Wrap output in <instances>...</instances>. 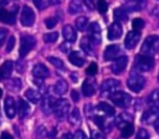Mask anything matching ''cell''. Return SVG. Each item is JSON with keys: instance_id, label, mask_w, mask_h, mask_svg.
I'll list each match as a JSON object with an SVG mask.
<instances>
[{"instance_id": "33", "label": "cell", "mask_w": 159, "mask_h": 139, "mask_svg": "<svg viewBox=\"0 0 159 139\" xmlns=\"http://www.w3.org/2000/svg\"><path fill=\"white\" fill-rule=\"evenodd\" d=\"M87 26H88V20H87L86 16H80V17L76 20V27H77V30L84 31V30L87 29Z\"/></svg>"}, {"instance_id": "3", "label": "cell", "mask_w": 159, "mask_h": 139, "mask_svg": "<svg viewBox=\"0 0 159 139\" xmlns=\"http://www.w3.org/2000/svg\"><path fill=\"white\" fill-rule=\"evenodd\" d=\"M144 84H145L144 77L140 76L139 73H135V72H133V73L129 76L128 81H127V86H128L129 89H132L133 92H140V91L143 89Z\"/></svg>"}, {"instance_id": "57", "label": "cell", "mask_w": 159, "mask_h": 139, "mask_svg": "<svg viewBox=\"0 0 159 139\" xmlns=\"http://www.w3.org/2000/svg\"><path fill=\"white\" fill-rule=\"evenodd\" d=\"M1 94H2V91H1V88H0V97H1Z\"/></svg>"}, {"instance_id": "5", "label": "cell", "mask_w": 159, "mask_h": 139, "mask_svg": "<svg viewBox=\"0 0 159 139\" xmlns=\"http://www.w3.org/2000/svg\"><path fill=\"white\" fill-rule=\"evenodd\" d=\"M36 41L32 36L30 35H25L21 37V41H20V50H19V53H20V57H25L35 46Z\"/></svg>"}, {"instance_id": "16", "label": "cell", "mask_w": 159, "mask_h": 139, "mask_svg": "<svg viewBox=\"0 0 159 139\" xmlns=\"http://www.w3.org/2000/svg\"><path fill=\"white\" fill-rule=\"evenodd\" d=\"M4 108H5V113L9 118H14L15 113H16V104L12 97H6L5 98V103H4Z\"/></svg>"}, {"instance_id": "34", "label": "cell", "mask_w": 159, "mask_h": 139, "mask_svg": "<svg viewBox=\"0 0 159 139\" xmlns=\"http://www.w3.org/2000/svg\"><path fill=\"white\" fill-rule=\"evenodd\" d=\"M92 42L87 38V37H83L82 40H81V42H80V46H81V48L86 52V53H92V45H91Z\"/></svg>"}, {"instance_id": "29", "label": "cell", "mask_w": 159, "mask_h": 139, "mask_svg": "<svg viewBox=\"0 0 159 139\" xmlns=\"http://www.w3.org/2000/svg\"><path fill=\"white\" fill-rule=\"evenodd\" d=\"M80 11H82V4L80 0H72L68 4V12L70 14H78Z\"/></svg>"}, {"instance_id": "27", "label": "cell", "mask_w": 159, "mask_h": 139, "mask_svg": "<svg viewBox=\"0 0 159 139\" xmlns=\"http://www.w3.org/2000/svg\"><path fill=\"white\" fill-rule=\"evenodd\" d=\"M148 104L154 108H159V89H154L148 96Z\"/></svg>"}, {"instance_id": "11", "label": "cell", "mask_w": 159, "mask_h": 139, "mask_svg": "<svg viewBox=\"0 0 159 139\" xmlns=\"http://www.w3.org/2000/svg\"><path fill=\"white\" fill-rule=\"evenodd\" d=\"M15 20H16V7L12 9V11L0 9V21L1 22L12 25V24H15Z\"/></svg>"}, {"instance_id": "20", "label": "cell", "mask_w": 159, "mask_h": 139, "mask_svg": "<svg viewBox=\"0 0 159 139\" xmlns=\"http://www.w3.org/2000/svg\"><path fill=\"white\" fill-rule=\"evenodd\" d=\"M96 92V84L92 79H86L82 84V93L86 96V97H89L92 94H94Z\"/></svg>"}, {"instance_id": "55", "label": "cell", "mask_w": 159, "mask_h": 139, "mask_svg": "<svg viewBox=\"0 0 159 139\" xmlns=\"http://www.w3.org/2000/svg\"><path fill=\"white\" fill-rule=\"evenodd\" d=\"M6 2H7V0H0V5H4Z\"/></svg>"}, {"instance_id": "44", "label": "cell", "mask_w": 159, "mask_h": 139, "mask_svg": "<svg viewBox=\"0 0 159 139\" xmlns=\"http://www.w3.org/2000/svg\"><path fill=\"white\" fill-rule=\"evenodd\" d=\"M45 24H46V26H47L48 29H52V27H55V25L57 24V20L53 19V17H48V19L45 20Z\"/></svg>"}, {"instance_id": "35", "label": "cell", "mask_w": 159, "mask_h": 139, "mask_svg": "<svg viewBox=\"0 0 159 139\" xmlns=\"http://www.w3.org/2000/svg\"><path fill=\"white\" fill-rule=\"evenodd\" d=\"M47 60H48V62L52 63L56 68H58V70H63V68H65V65H63L62 60H60V58H57V57H52V56L48 57Z\"/></svg>"}, {"instance_id": "37", "label": "cell", "mask_w": 159, "mask_h": 139, "mask_svg": "<svg viewBox=\"0 0 159 139\" xmlns=\"http://www.w3.org/2000/svg\"><path fill=\"white\" fill-rule=\"evenodd\" d=\"M34 4H35V6L37 9L43 10V9H46L51 4V0H34Z\"/></svg>"}, {"instance_id": "21", "label": "cell", "mask_w": 159, "mask_h": 139, "mask_svg": "<svg viewBox=\"0 0 159 139\" xmlns=\"http://www.w3.org/2000/svg\"><path fill=\"white\" fill-rule=\"evenodd\" d=\"M68 60H70V62H71L72 65H75V66H77V67H81V66H83V63H84V58H83V56H82L78 51L71 52L70 56H68Z\"/></svg>"}, {"instance_id": "2", "label": "cell", "mask_w": 159, "mask_h": 139, "mask_svg": "<svg viewBox=\"0 0 159 139\" xmlns=\"http://www.w3.org/2000/svg\"><path fill=\"white\" fill-rule=\"evenodd\" d=\"M158 50H159V36L157 35L148 36L142 45V52L150 56V55L157 53Z\"/></svg>"}, {"instance_id": "18", "label": "cell", "mask_w": 159, "mask_h": 139, "mask_svg": "<svg viewBox=\"0 0 159 139\" xmlns=\"http://www.w3.org/2000/svg\"><path fill=\"white\" fill-rule=\"evenodd\" d=\"M122 34H123V30L118 22H113L108 29V38L109 40H117L122 36Z\"/></svg>"}, {"instance_id": "4", "label": "cell", "mask_w": 159, "mask_h": 139, "mask_svg": "<svg viewBox=\"0 0 159 139\" xmlns=\"http://www.w3.org/2000/svg\"><path fill=\"white\" fill-rule=\"evenodd\" d=\"M111 99L116 105L123 107V108L128 107L130 104V102H132V97L128 93L122 92V91H116V92L111 93Z\"/></svg>"}, {"instance_id": "19", "label": "cell", "mask_w": 159, "mask_h": 139, "mask_svg": "<svg viewBox=\"0 0 159 139\" xmlns=\"http://www.w3.org/2000/svg\"><path fill=\"white\" fill-rule=\"evenodd\" d=\"M62 35H63V37H65V40H66L67 42H75L76 38H77L76 30H75L71 25L63 26V29H62Z\"/></svg>"}, {"instance_id": "45", "label": "cell", "mask_w": 159, "mask_h": 139, "mask_svg": "<svg viewBox=\"0 0 159 139\" xmlns=\"http://www.w3.org/2000/svg\"><path fill=\"white\" fill-rule=\"evenodd\" d=\"M6 35H7V31L2 27H0V47L2 46V43L5 42V38H6Z\"/></svg>"}, {"instance_id": "12", "label": "cell", "mask_w": 159, "mask_h": 139, "mask_svg": "<svg viewBox=\"0 0 159 139\" xmlns=\"http://www.w3.org/2000/svg\"><path fill=\"white\" fill-rule=\"evenodd\" d=\"M140 38V32L139 31H130L128 32V35L125 36V40H124V46L128 48V50H132L137 46L138 41Z\"/></svg>"}, {"instance_id": "41", "label": "cell", "mask_w": 159, "mask_h": 139, "mask_svg": "<svg viewBox=\"0 0 159 139\" xmlns=\"http://www.w3.org/2000/svg\"><path fill=\"white\" fill-rule=\"evenodd\" d=\"M135 139H149V133L145 129H139L135 135Z\"/></svg>"}, {"instance_id": "22", "label": "cell", "mask_w": 159, "mask_h": 139, "mask_svg": "<svg viewBox=\"0 0 159 139\" xmlns=\"http://www.w3.org/2000/svg\"><path fill=\"white\" fill-rule=\"evenodd\" d=\"M17 112H19L20 118H25L30 113V105L27 104V102L25 99H19V102H17Z\"/></svg>"}, {"instance_id": "24", "label": "cell", "mask_w": 159, "mask_h": 139, "mask_svg": "<svg viewBox=\"0 0 159 139\" xmlns=\"http://www.w3.org/2000/svg\"><path fill=\"white\" fill-rule=\"evenodd\" d=\"M12 70H14V63L11 61H6L0 68V73H1L2 78H9L10 74L12 73Z\"/></svg>"}, {"instance_id": "52", "label": "cell", "mask_w": 159, "mask_h": 139, "mask_svg": "<svg viewBox=\"0 0 159 139\" xmlns=\"http://www.w3.org/2000/svg\"><path fill=\"white\" fill-rule=\"evenodd\" d=\"M61 139H73V137H72V134L66 133V134H63V135H62V138H61Z\"/></svg>"}, {"instance_id": "38", "label": "cell", "mask_w": 159, "mask_h": 139, "mask_svg": "<svg viewBox=\"0 0 159 139\" xmlns=\"http://www.w3.org/2000/svg\"><path fill=\"white\" fill-rule=\"evenodd\" d=\"M97 9H98V12L101 14H104L107 10H108V4L106 0H98L97 2Z\"/></svg>"}, {"instance_id": "28", "label": "cell", "mask_w": 159, "mask_h": 139, "mask_svg": "<svg viewBox=\"0 0 159 139\" xmlns=\"http://www.w3.org/2000/svg\"><path fill=\"white\" fill-rule=\"evenodd\" d=\"M68 122L73 125H77L81 123V114H80V110L78 108H73L71 112H70V115H68Z\"/></svg>"}, {"instance_id": "31", "label": "cell", "mask_w": 159, "mask_h": 139, "mask_svg": "<svg viewBox=\"0 0 159 139\" xmlns=\"http://www.w3.org/2000/svg\"><path fill=\"white\" fill-rule=\"evenodd\" d=\"M133 133H134V127H133V124H130L129 122L125 123V124L122 127V129H120L122 138H129Z\"/></svg>"}, {"instance_id": "50", "label": "cell", "mask_w": 159, "mask_h": 139, "mask_svg": "<svg viewBox=\"0 0 159 139\" xmlns=\"http://www.w3.org/2000/svg\"><path fill=\"white\" fill-rule=\"evenodd\" d=\"M71 96H72V99H73L75 102H77V101L80 99V96H78V93H77L76 91H72V92H71Z\"/></svg>"}, {"instance_id": "14", "label": "cell", "mask_w": 159, "mask_h": 139, "mask_svg": "<svg viewBox=\"0 0 159 139\" xmlns=\"http://www.w3.org/2000/svg\"><path fill=\"white\" fill-rule=\"evenodd\" d=\"M127 63H128V58L125 56H122V57H117L116 61L113 62L112 65V72L116 73V74H119L123 72V70H125L127 67Z\"/></svg>"}, {"instance_id": "36", "label": "cell", "mask_w": 159, "mask_h": 139, "mask_svg": "<svg viewBox=\"0 0 159 139\" xmlns=\"http://www.w3.org/2000/svg\"><path fill=\"white\" fill-rule=\"evenodd\" d=\"M57 37H58V34L57 32H48V34H45L43 35V41L46 43H52V42H55L57 40Z\"/></svg>"}, {"instance_id": "56", "label": "cell", "mask_w": 159, "mask_h": 139, "mask_svg": "<svg viewBox=\"0 0 159 139\" xmlns=\"http://www.w3.org/2000/svg\"><path fill=\"white\" fill-rule=\"evenodd\" d=\"M71 76H72V81L76 82V81H77V79H76V76H75V74H71Z\"/></svg>"}, {"instance_id": "25", "label": "cell", "mask_w": 159, "mask_h": 139, "mask_svg": "<svg viewBox=\"0 0 159 139\" xmlns=\"http://www.w3.org/2000/svg\"><path fill=\"white\" fill-rule=\"evenodd\" d=\"M25 97L26 99H29L31 103H39L41 99V94L40 92H37L36 89H27L25 92Z\"/></svg>"}, {"instance_id": "46", "label": "cell", "mask_w": 159, "mask_h": 139, "mask_svg": "<svg viewBox=\"0 0 159 139\" xmlns=\"http://www.w3.org/2000/svg\"><path fill=\"white\" fill-rule=\"evenodd\" d=\"M73 139H88V138H87V135L82 130H77L76 134L73 135Z\"/></svg>"}, {"instance_id": "23", "label": "cell", "mask_w": 159, "mask_h": 139, "mask_svg": "<svg viewBox=\"0 0 159 139\" xmlns=\"http://www.w3.org/2000/svg\"><path fill=\"white\" fill-rule=\"evenodd\" d=\"M67 89H68L67 82L63 81V79H58V81L56 82V84L53 86V92H55L56 94H58V96L65 94V93L67 92Z\"/></svg>"}, {"instance_id": "17", "label": "cell", "mask_w": 159, "mask_h": 139, "mask_svg": "<svg viewBox=\"0 0 159 139\" xmlns=\"http://www.w3.org/2000/svg\"><path fill=\"white\" fill-rule=\"evenodd\" d=\"M32 74H34L36 78H46V77L50 76V71H48V68H47L45 65L37 63V65H35L34 68H32Z\"/></svg>"}, {"instance_id": "30", "label": "cell", "mask_w": 159, "mask_h": 139, "mask_svg": "<svg viewBox=\"0 0 159 139\" xmlns=\"http://www.w3.org/2000/svg\"><path fill=\"white\" fill-rule=\"evenodd\" d=\"M97 108H98L101 112H103V113H106V114H108V115H113V114H114V108H113L112 105H109L107 102H99L98 105H97Z\"/></svg>"}, {"instance_id": "51", "label": "cell", "mask_w": 159, "mask_h": 139, "mask_svg": "<svg viewBox=\"0 0 159 139\" xmlns=\"http://www.w3.org/2000/svg\"><path fill=\"white\" fill-rule=\"evenodd\" d=\"M60 48H61V51H62V52H67L68 50H71V47H70V46H67L66 43L61 45V46H60Z\"/></svg>"}, {"instance_id": "42", "label": "cell", "mask_w": 159, "mask_h": 139, "mask_svg": "<svg viewBox=\"0 0 159 139\" xmlns=\"http://www.w3.org/2000/svg\"><path fill=\"white\" fill-rule=\"evenodd\" d=\"M86 73L89 74V76H94L97 73V65L96 63H91L88 66V68L86 70Z\"/></svg>"}, {"instance_id": "48", "label": "cell", "mask_w": 159, "mask_h": 139, "mask_svg": "<svg viewBox=\"0 0 159 139\" xmlns=\"http://www.w3.org/2000/svg\"><path fill=\"white\" fill-rule=\"evenodd\" d=\"M92 139H106V138H104L103 133H101V132H94L93 135H92Z\"/></svg>"}, {"instance_id": "15", "label": "cell", "mask_w": 159, "mask_h": 139, "mask_svg": "<svg viewBox=\"0 0 159 139\" xmlns=\"http://www.w3.org/2000/svg\"><path fill=\"white\" fill-rule=\"evenodd\" d=\"M55 99L51 97V96H45L42 99H41V108H42V112L45 114H50L51 112H53V105H55Z\"/></svg>"}, {"instance_id": "1", "label": "cell", "mask_w": 159, "mask_h": 139, "mask_svg": "<svg viewBox=\"0 0 159 139\" xmlns=\"http://www.w3.org/2000/svg\"><path fill=\"white\" fill-rule=\"evenodd\" d=\"M154 67V60L149 55H139L135 57L134 61V68L140 72L150 71Z\"/></svg>"}, {"instance_id": "47", "label": "cell", "mask_w": 159, "mask_h": 139, "mask_svg": "<svg viewBox=\"0 0 159 139\" xmlns=\"http://www.w3.org/2000/svg\"><path fill=\"white\" fill-rule=\"evenodd\" d=\"M83 2H84V5H86L89 10H92V9L94 7V0H83Z\"/></svg>"}, {"instance_id": "26", "label": "cell", "mask_w": 159, "mask_h": 139, "mask_svg": "<svg viewBox=\"0 0 159 139\" xmlns=\"http://www.w3.org/2000/svg\"><path fill=\"white\" fill-rule=\"evenodd\" d=\"M145 5V0H129L127 7L129 11H139L144 7Z\"/></svg>"}, {"instance_id": "6", "label": "cell", "mask_w": 159, "mask_h": 139, "mask_svg": "<svg viewBox=\"0 0 159 139\" xmlns=\"http://www.w3.org/2000/svg\"><path fill=\"white\" fill-rule=\"evenodd\" d=\"M53 113L57 118H65L70 113V102L67 99H57L53 105Z\"/></svg>"}, {"instance_id": "32", "label": "cell", "mask_w": 159, "mask_h": 139, "mask_svg": "<svg viewBox=\"0 0 159 139\" xmlns=\"http://www.w3.org/2000/svg\"><path fill=\"white\" fill-rule=\"evenodd\" d=\"M114 19L117 21H122V22H125L127 19H128V15H127V11L122 7H117L114 10Z\"/></svg>"}, {"instance_id": "7", "label": "cell", "mask_w": 159, "mask_h": 139, "mask_svg": "<svg viewBox=\"0 0 159 139\" xmlns=\"http://www.w3.org/2000/svg\"><path fill=\"white\" fill-rule=\"evenodd\" d=\"M20 21L24 26L29 27V26H32L34 21H35V14L32 11L31 7L29 6H24L22 10H21V16H20Z\"/></svg>"}, {"instance_id": "59", "label": "cell", "mask_w": 159, "mask_h": 139, "mask_svg": "<svg viewBox=\"0 0 159 139\" xmlns=\"http://www.w3.org/2000/svg\"><path fill=\"white\" fill-rule=\"evenodd\" d=\"M158 81H159V74H158Z\"/></svg>"}, {"instance_id": "10", "label": "cell", "mask_w": 159, "mask_h": 139, "mask_svg": "<svg viewBox=\"0 0 159 139\" xmlns=\"http://www.w3.org/2000/svg\"><path fill=\"white\" fill-rule=\"evenodd\" d=\"M119 87H120L119 81L113 79V78H109V79H106V81L102 83V86H101V91H102L103 93H109V94H111V93L116 92Z\"/></svg>"}, {"instance_id": "53", "label": "cell", "mask_w": 159, "mask_h": 139, "mask_svg": "<svg viewBox=\"0 0 159 139\" xmlns=\"http://www.w3.org/2000/svg\"><path fill=\"white\" fill-rule=\"evenodd\" d=\"M155 130H157V133L159 134V119L155 122Z\"/></svg>"}, {"instance_id": "8", "label": "cell", "mask_w": 159, "mask_h": 139, "mask_svg": "<svg viewBox=\"0 0 159 139\" xmlns=\"http://www.w3.org/2000/svg\"><path fill=\"white\" fill-rule=\"evenodd\" d=\"M88 38L93 45L101 43V26L97 22H92L88 27Z\"/></svg>"}, {"instance_id": "9", "label": "cell", "mask_w": 159, "mask_h": 139, "mask_svg": "<svg viewBox=\"0 0 159 139\" xmlns=\"http://www.w3.org/2000/svg\"><path fill=\"white\" fill-rule=\"evenodd\" d=\"M158 119H159V108H154V107L145 110L142 115V122L144 124H153Z\"/></svg>"}, {"instance_id": "54", "label": "cell", "mask_w": 159, "mask_h": 139, "mask_svg": "<svg viewBox=\"0 0 159 139\" xmlns=\"http://www.w3.org/2000/svg\"><path fill=\"white\" fill-rule=\"evenodd\" d=\"M61 2V0H51V4H58Z\"/></svg>"}, {"instance_id": "58", "label": "cell", "mask_w": 159, "mask_h": 139, "mask_svg": "<svg viewBox=\"0 0 159 139\" xmlns=\"http://www.w3.org/2000/svg\"><path fill=\"white\" fill-rule=\"evenodd\" d=\"M1 78H2V76H1V73H0V79H1Z\"/></svg>"}, {"instance_id": "49", "label": "cell", "mask_w": 159, "mask_h": 139, "mask_svg": "<svg viewBox=\"0 0 159 139\" xmlns=\"http://www.w3.org/2000/svg\"><path fill=\"white\" fill-rule=\"evenodd\" d=\"M0 139H14L11 134H9L7 132H2L1 135H0Z\"/></svg>"}, {"instance_id": "43", "label": "cell", "mask_w": 159, "mask_h": 139, "mask_svg": "<svg viewBox=\"0 0 159 139\" xmlns=\"http://www.w3.org/2000/svg\"><path fill=\"white\" fill-rule=\"evenodd\" d=\"M14 46H15V37L10 36V38L7 40V45H6V52H11Z\"/></svg>"}, {"instance_id": "39", "label": "cell", "mask_w": 159, "mask_h": 139, "mask_svg": "<svg viewBox=\"0 0 159 139\" xmlns=\"http://www.w3.org/2000/svg\"><path fill=\"white\" fill-rule=\"evenodd\" d=\"M132 26H133V30L135 31H139L144 27V21L142 19H134L133 22H132Z\"/></svg>"}, {"instance_id": "13", "label": "cell", "mask_w": 159, "mask_h": 139, "mask_svg": "<svg viewBox=\"0 0 159 139\" xmlns=\"http://www.w3.org/2000/svg\"><path fill=\"white\" fill-rule=\"evenodd\" d=\"M122 50L118 45H111L108 46L106 50H104V53H103V57L106 61H111V60H116L117 57H119Z\"/></svg>"}, {"instance_id": "40", "label": "cell", "mask_w": 159, "mask_h": 139, "mask_svg": "<svg viewBox=\"0 0 159 139\" xmlns=\"http://www.w3.org/2000/svg\"><path fill=\"white\" fill-rule=\"evenodd\" d=\"M9 87H10L12 91H19V89H20V87H21V82H20V79H19V78L12 79V81H11V83L9 84Z\"/></svg>"}]
</instances>
